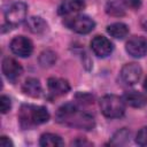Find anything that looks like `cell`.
Returning a JSON list of instances; mask_svg holds the SVG:
<instances>
[{"label": "cell", "mask_w": 147, "mask_h": 147, "mask_svg": "<svg viewBox=\"0 0 147 147\" xmlns=\"http://www.w3.org/2000/svg\"><path fill=\"white\" fill-rule=\"evenodd\" d=\"M55 118L59 123L71 127L83 130H91L94 127L93 116L80 110L74 103H65L61 106L55 114Z\"/></svg>", "instance_id": "obj_1"}, {"label": "cell", "mask_w": 147, "mask_h": 147, "mask_svg": "<svg viewBox=\"0 0 147 147\" xmlns=\"http://www.w3.org/2000/svg\"><path fill=\"white\" fill-rule=\"evenodd\" d=\"M49 119L48 110L42 106L25 103L22 105L18 111V121L23 129H30L36 125L46 123Z\"/></svg>", "instance_id": "obj_2"}, {"label": "cell", "mask_w": 147, "mask_h": 147, "mask_svg": "<svg viewBox=\"0 0 147 147\" xmlns=\"http://www.w3.org/2000/svg\"><path fill=\"white\" fill-rule=\"evenodd\" d=\"M100 109L108 118H119L125 113V102L115 94H107L100 99Z\"/></svg>", "instance_id": "obj_3"}, {"label": "cell", "mask_w": 147, "mask_h": 147, "mask_svg": "<svg viewBox=\"0 0 147 147\" xmlns=\"http://www.w3.org/2000/svg\"><path fill=\"white\" fill-rule=\"evenodd\" d=\"M28 14V6L24 2H15L13 3L5 13L6 24L10 28L17 26L24 22Z\"/></svg>", "instance_id": "obj_4"}, {"label": "cell", "mask_w": 147, "mask_h": 147, "mask_svg": "<svg viewBox=\"0 0 147 147\" xmlns=\"http://www.w3.org/2000/svg\"><path fill=\"white\" fill-rule=\"evenodd\" d=\"M64 23L72 31L77 33H82V34L91 32L95 26V22L88 16H84V15H78V16L67 18Z\"/></svg>", "instance_id": "obj_5"}, {"label": "cell", "mask_w": 147, "mask_h": 147, "mask_svg": "<svg viewBox=\"0 0 147 147\" xmlns=\"http://www.w3.org/2000/svg\"><path fill=\"white\" fill-rule=\"evenodd\" d=\"M9 47L15 55H18L21 57H28L33 52L32 41L24 36H17V37L13 38Z\"/></svg>", "instance_id": "obj_6"}, {"label": "cell", "mask_w": 147, "mask_h": 147, "mask_svg": "<svg viewBox=\"0 0 147 147\" xmlns=\"http://www.w3.org/2000/svg\"><path fill=\"white\" fill-rule=\"evenodd\" d=\"M126 52L133 57H142L147 54V38L134 36L126 42Z\"/></svg>", "instance_id": "obj_7"}, {"label": "cell", "mask_w": 147, "mask_h": 147, "mask_svg": "<svg viewBox=\"0 0 147 147\" xmlns=\"http://www.w3.org/2000/svg\"><path fill=\"white\" fill-rule=\"evenodd\" d=\"M141 68L137 63H126L123 65L121 69V79L126 84V85H133L138 83V80L141 77Z\"/></svg>", "instance_id": "obj_8"}, {"label": "cell", "mask_w": 147, "mask_h": 147, "mask_svg": "<svg viewBox=\"0 0 147 147\" xmlns=\"http://www.w3.org/2000/svg\"><path fill=\"white\" fill-rule=\"evenodd\" d=\"M2 72L6 76V78L10 82H15L20 78V76L23 72L22 65L13 57H5L2 60Z\"/></svg>", "instance_id": "obj_9"}, {"label": "cell", "mask_w": 147, "mask_h": 147, "mask_svg": "<svg viewBox=\"0 0 147 147\" xmlns=\"http://www.w3.org/2000/svg\"><path fill=\"white\" fill-rule=\"evenodd\" d=\"M91 48L93 53L99 57H106L113 52V44L103 36H95L91 40Z\"/></svg>", "instance_id": "obj_10"}, {"label": "cell", "mask_w": 147, "mask_h": 147, "mask_svg": "<svg viewBox=\"0 0 147 147\" xmlns=\"http://www.w3.org/2000/svg\"><path fill=\"white\" fill-rule=\"evenodd\" d=\"M47 87L53 95H63V94H67L70 90V85L68 80L63 78H55V77L48 78Z\"/></svg>", "instance_id": "obj_11"}, {"label": "cell", "mask_w": 147, "mask_h": 147, "mask_svg": "<svg viewBox=\"0 0 147 147\" xmlns=\"http://www.w3.org/2000/svg\"><path fill=\"white\" fill-rule=\"evenodd\" d=\"M125 105L133 108H141L147 103V96L138 91H129L125 92L122 96Z\"/></svg>", "instance_id": "obj_12"}, {"label": "cell", "mask_w": 147, "mask_h": 147, "mask_svg": "<svg viewBox=\"0 0 147 147\" xmlns=\"http://www.w3.org/2000/svg\"><path fill=\"white\" fill-rule=\"evenodd\" d=\"M85 7L84 0H63L59 6L60 15H69L77 11H80Z\"/></svg>", "instance_id": "obj_13"}, {"label": "cell", "mask_w": 147, "mask_h": 147, "mask_svg": "<svg viewBox=\"0 0 147 147\" xmlns=\"http://www.w3.org/2000/svg\"><path fill=\"white\" fill-rule=\"evenodd\" d=\"M126 10V0H107L106 13L108 15L119 17L125 14Z\"/></svg>", "instance_id": "obj_14"}, {"label": "cell", "mask_w": 147, "mask_h": 147, "mask_svg": "<svg viewBox=\"0 0 147 147\" xmlns=\"http://www.w3.org/2000/svg\"><path fill=\"white\" fill-rule=\"evenodd\" d=\"M22 91L24 92V94L32 96V98H37L40 95L41 93V85L40 82L37 78H28L25 79V82L22 85Z\"/></svg>", "instance_id": "obj_15"}, {"label": "cell", "mask_w": 147, "mask_h": 147, "mask_svg": "<svg viewBox=\"0 0 147 147\" xmlns=\"http://www.w3.org/2000/svg\"><path fill=\"white\" fill-rule=\"evenodd\" d=\"M26 29L32 33H42L47 30V23L39 16H31L26 20Z\"/></svg>", "instance_id": "obj_16"}, {"label": "cell", "mask_w": 147, "mask_h": 147, "mask_svg": "<svg viewBox=\"0 0 147 147\" xmlns=\"http://www.w3.org/2000/svg\"><path fill=\"white\" fill-rule=\"evenodd\" d=\"M107 32L111 37H114L116 39H123L124 37L127 36L129 28H127L126 24L121 23V22H117V23H113V24L108 25L107 26Z\"/></svg>", "instance_id": "obj_17"}, {"label": "cell", "mask_w": 147, "mask_h": 147, "mask_svg": "<svg viewBox=\"0 0 147 147\" xmlns=\"http://www.w3.org/2000/svg\"><path fill=\"white\" fill-rule=\"evenodd\" d=\"M39 144L42 147H57V146L64 145L61 137L57 134H54V133H44L40 137Z\"/></svg>", "instance_id": "obj_18"}, {"label": "cell", "mask_w": 147, "mask_h": 147, "mask_svg": "<svg viewBox=\"0 0 147 147\" xmlns=\"http://www.w3.org/2000/svg\"><path fill=\"white\" fill-rule=\"evenodd\" d=\"M55 61H56V54L53 51L46 49V51L41 52L40 55H39V63L44 68L53 65L55 63Z\"/></svg>", "instance_id": "obj_19"}, {"label": "cell", "mask_w": 147, "mask_h": 147, "mask_svg": "<svg viewBox=\"0 0 147 147\" xmlns=\"http://www.w3.org/2000/svg\"><path fill=\"white\" fill-rule=\"evenodd\" d=\"M129 137H130V132H129L126 129H122V130L117 131V132L113 136V138H111V144H113V145H122V144H124V142L127 140Z\"/></svg>", "instance_id": "obj_20"}, {"label": "cell", "mask_w": 147, "mask_h": 147, "mask_svg": "<svg viewBox=\"0 0 147 147\" xmlns=\"http://www.w3.org/2000/svg\"><path fill=\"white\" fill-rule=\"evenodd\" d=\"M136 142L139 146H147V126L141 127L136 137Z\"/></svg>", "instance_id": "obj_21"}, {"label": "cell", "mask_w": 147, "mask_h": 147, "mask_svg": "<svg viewBox=\"0 0 147 147\" xmlns=\"http://www.w3.org/2000/svg\"><path fill=\"white\" fill-rule=\"evenodd\" d=\"M11 107V101L7 95H1L0 98V109L2 114H6Z\"/></svg>", "instance_id": "obj_22"}, {"label": "cell", "mask_w": 147, "mask_h": 147, "mask_svg": "<svg viewBox=\"0 0 147 147\" xmlns=\"http://www.w3.org/2000/svg\"><path fill=\"white\" fill-rule=\"evenodd\" d=\"M71 145H72V146H92L93 144L90 142V141H87V140H85V139L78 138L77 140H74V141L71 142Z\"/></svg>", "instance_id": "obj_23"}, {"label": "cell", "mask_w": 147, "mask_h": 147, "mask_svg": "<svg viewBox=\"0 0 147 147\" xmlns=\"http://www.w3.org/2000/svg\"><path fill=\"white\" fill-rule=\"evenodd\" d=\"M0 146H1V147H13V142L10 141L9 138L2 136V137L0 138Z\"/></svg>", "instance_id": "obj_24"}, {"label": "cell", "mask_w": 147, "mask_h": 147, "mask_svg": "<svg viewBox=\"0 0 147 147\" xmlns=\"http://www.w3.org/2000/svg\"><path fill=\"white\" fill-rule=\"evenodd\" d=\"M126 5L131 8H133V9H137V8L140 7L141 1L140 0H126Z\"/></svg>", "instance_id": "obj_25"}, {"label": "cell", "mask_w": 147, "mask_h": 147, "mask_svg": "<svg viewBox=\"0 0 147 147\" xmlns=\"http://www.w3.org/2000/svg\"><path fill=\"white\" fill-rule=\"evenodd\" d=\"M144 90L147 92V77H146V79H145V82H144Z\"/></svg>", "instance_id": "obj_26"}, {"label": "cell", "mask_w": 147, "mask_h": 147, "mask_svg": "<svg viewBox=\"0 0 147 147\" xmlns=\"http://www.w3.org/2000/svg\"><path fill=\"white\" fill-rule=\"evenodd\" d=\"M142 26H144V29H145V30H146V31H147V20H146V21H144V22H142Z\"/></svg>", "instance_id": "obj_27"}]
</instances>
